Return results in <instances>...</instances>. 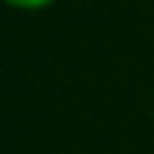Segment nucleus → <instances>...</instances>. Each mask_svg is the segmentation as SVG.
Returning a JSON list of instances; mask_svg holds the SVG:
<instances>
[{
    "label": "nucleus",
    "mask_w": 154,
    "mask_h": 154,
    "mask_svg": "<svg viewBox=\"0 0 154 154\" xmlns=\"http://www.w3.org/2000/svg\"><path fill=\"white\" fill-rule=\"evenodd\" d=\"M9 6H17V9H43L51 0H6Z\"/></svg>",
    "instance_id": "f257e3e1"
}]
</instances>
